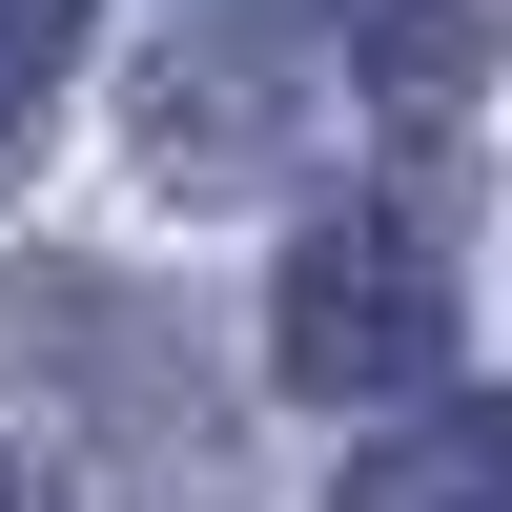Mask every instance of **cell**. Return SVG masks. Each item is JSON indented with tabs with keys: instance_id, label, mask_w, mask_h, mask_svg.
<instances>
[{
	"instance_id": "6da1fadb",
	"label": "cell",
	"mask_w": 512,
	"mask_h": 512,
	"mask_svg": "<svg viewBox=\"0 0 512 512\" xmlns=\"http://www.w3.org/2000/svg\"><path fill=\"white\" fill-rule=\"evenodd\" d=\"M267 349H287V390H328V410L431 390V369H451V267H431V226H390V205L308 226L287 287H267Z\"/></svg>"
},
{
	"instance_id": "7a4b0ae2",
	"label": "cell",
	"mask_w": 512,
	"mask_h": 512,
	"mask_svg": "<svg viewBox=\"0 0 512 512\" xmlns=\"http://www.w3.org/2000/svg\"><path fill=\"white\" fill-rule=\"evenodd\" d=\"M144 164H164V185H267V164H287V62H267V41H164Z\"/></svg>"
},
{
	"instance_id": "3957f363",
	"label": "cell",
	"mask_w": 512,
	"mask_h": 512,
	"mask_svg": "<svg viewBox=\"0 0 512 512\" xmlns=\"http://www.w3.org/2000/svg\"><path fill=\"white\" fill-rule=\"evenodd\" d=\"M328 512H512V410H410V431H369Z\"/></svg>"
},
{
	"instance_id": "277c9868",
	"label": "cell",
	"mask_w": 512,
	"mask_h": 512,
	"mask_svg": "<svg viewBox=\"0 0 512 512\" xmlns=\"http://www.w3.org/2000/svg\"><path fill=\"white\" fill-rule=\"evenodd\" d=\"M328 21H349L369 103H472V62H492V0H328Z\"/></svg>"
},
{
	"instance_id": "5b68a950",
	"label": "cell",
	"mask_w": 512,
	"mask_h": 512,
	"mask_svg": "<svg viewBox=\"0 0 512 512\" xmlns=\"http://www.w3.org/2000/svg\"><path fill=\"white\" fill-rule=\"evenodd\" d=\"M82 21H103V0H0V144H21L41 103H62V62H82Z\"/></svg>"
}]
</instances>
